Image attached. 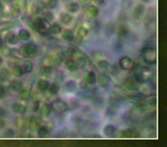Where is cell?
Wrapping results in <instances>:
<instances>
[{"label": "cell", "mask_w": 167, "mask_h": 147, "mask_svg": "<svg viewBox=\"0 0 167 147\" xmlns=\"http://www.w3.org/2000/svg\"><path fill=\"white\" fill-rule=\"evenodd\" d=\"M141 57L146 64L152 65L157 62V50L151 47L144 48L141 51Z\"/></svg>", "instance_id": "6da1fadb"}, {"label": "cell", "mask_w": 167, "mask_h": 147, "mask_svg": "<svg viewBox=\"0 0 167 147\" xmlns=\"http://www.w3.org/2000/svg\"><path fill=\"white\" fill-rule=\"evenodd\" d=\"M33 27L35 30L43 35H47L49 33L48 29L50 27V23L47 19L38 17L33 21Z\"/></svg>", "instance_id": "7a4b0ae2"}, {"label": "cell", "mask_w": 167, "mask_h": 147, "mask_svg": "<svg viewBox=\"0 0 167 147\" xmlns=\"http://www.w3.org/2000/svg\"><path fill=\"white\" fill-rule=\"evenodd\" d=\"M151 72L149 68H142L135 74V78L138 83H144L151 78Z\"/></svg>", "instance_id": "3957f363"}, {"label": "cell", "mask_w": 167, "mask_h": 147, "mask_svg": "<svg viewBox=\"0 0 167 147\" xmlns=\"http://www.w3.org/2000/svg\"><path fill=\"white\" fill-rule=\"evenodd\" d=\"M24 57H30V58H35L38 54L37 47L35 44H29L24 48L22 51Z\"/></svg>", "instance_id": "277c9868"}, {"label": "cell", "mask_w": 167, "mask_h": 147, "mask_svg": "<svg viewBox=\"0 0 167 147\" xmlns=\"http://www.w3.org/2000/svg\"><path fill=\"white\" fill-rule=\"evenodd\" d=\"M51 105L52 109L59 113H65L68 109V105L67 103L61 99L55 100Z\"/></svg>", "instance_id": "5b68a950"}, {"label": "cell", "mask_w": 167, "mask_h": 147, "mask_svg": "<svg viewBox=\"0 0 167 147\" xmlns=\"http://www.w3.org/2000/svg\"><path fill=\"white\" fill-rule=\"evenodd\" d=\"M133 61L132 59L127 56H123L120 59V68L127 70L130 69L133 66Z\"/></svg>", "instance_id": "8992f818"}, {"label": "cell", "mask_w": 167, "mask_h": 147, "mask_svg": "<svg viewBox=\"0 0 167 147\" xmlns=\"http://www.w3.org/2000/svg\"><path fill=\"white\" fill-rule=\"evenodd\" d=\"M98 83L99 85H100L101 87L105 88L108 87L110 84V78L107 74H101L100 76H99L98 78Z\"/></svg>", "instance_id": "52a82bcc"}, {"label": "cell", "mask_w": 167, "mask_h": 147, "mask_svg": "<svg viewBox=\"0 0 167 147\" xmlns=\"http://www.w3.org/2000/svg\"><path fill=\"white\" fill-rule=\"evenodd\" d=\"M85 81L89 85H93L97 81V76L93 71L88 72L84 76Z\"/></svg>", "instance_id": "ba28073f"}, {"label": "cell", "mask_w": 167, "mask_h": 147, "mask_svg": "<svg viewBox=\"0 0 167 147\" xmlns=\"http://www.w3.org/2000/svg\"><path fill=\"white\" fill-rule=\"evenodd\" d=\"M11 109L14 112L18 113V114H24L27 111V107L25 105L18 103H13L11 105Z\"/></svg>", "instance_id": "9c48e42d"}, {"label": "cell", "mask_w": 167, "mask_h": 147, "mask_svg": "<svg viewBox=\"0 0 167 147\" xmlns=\"http://www.w3.org/2000/svg\"><path fill=\"white\" fill-rule=\"evenodd\" d=\"M86 14L88 17L90 18H95L99 14V9L97 7L94 5L89 6L86 10Z\"/></svg>", "instance_id": "30bf717a"}, {"label": "cell", "mask_w": 167, "mask_h": 147, "mask_svg": "<svg viewBox=\"0 0 167 147\" xmlns=\"http://www.w3.org/2000/svg\"><path fill=\"white\" fill-rule=\"evenodd\" d=\"M52 69L50 67L48 66H44L41 67L39 71V74L41 77L43 78H49L52 75Z\"/></svg>", "instance_id": "8fae6325"}, {"label": "cell", "mask_w": 167, "mask_h": 147, "mask_svg": "<svg viewBox=\"0 0 167 147\" xmlns=\"http://www.w3.org/2000/svg\"><path fill=\"white\" fill-rule=\"evenodd\" d=\"M52 111V107L51 104L49 103H45L42 106V108L41 109V113L43 117H48L50 115Z\"/></svg>", "instance_id": "7c38bea8"}, {"label": "cell", "mask_w": 167, "mask_h": 147, "mask_svg": "<svg viewBox=\"0 0 167 147\" xmlns=\"http://www.w3.org/2000/svg\"><path fill=\"white\" fill-rule=\"evenodd\" d=\"M65 65H66L67 68L71 72H74L78 69V65H77L75 60L72 59H67L65 62Z\"/></svg>", "instance_id": "4fadbf2b"}, {"label": "cell", "mask_w": 167, "mask_h": 147, "mask_svg": "<svg viewBox=\"0 0 167 147\" xmlns=\"http://www.w3.org/2000/svg\"><path fill=\"white\" fill-rule=\"evenodd\" d=\"M6 40L9 44L14 45L17 44L18 42V37L16 36L14 33H9L6 36Z\"/></svg>", "instance_id": "5bb4252c"}, {"label": "cell", "mask_w": 167, "mask_h": 147, "mask_svg": "<svg viewBox=\"0 0 167 147\" xmlns=\"http://www.w3.org/2000/svg\"><path fill=\"white\" fill-rule=\"evenodd\" d=\"M49 85L48 81L45 79H40L37 83V87L39 90H40L41 92H45V91H47Z\"/></svg>", "instance_id": "9a60e30c"}, {"label": "cell", "mask_w": 167, "mask_h": 147, "mask_svg": "<svg viewBox=\"0 0 167 147\" xmlns=\"http://www.w3.org/2000/svg\"><path fill=\"white\" fill-rule=\"evenodd\" d=\"M31 37V34L28 30H21L18 33V38L23 41H27Z\"/></svg>", "instance_id": "2e32d148"}, {"label": "cell", "mask_w": 167, "mask_h": 147, "mask_svg": "<svg viewBox=\"0 0 167 147\" xmlns=\"http://www.w3.org/2000/svg\"><path fill=\"white\" fill-rule=\"evenodd\" d=\"M48 31H49V33H51V34L57 35L62 32V28L59 24L54 23L52 26H50Z\"/></svg>", "instance_id": "e0dca14e"}, {"label": "cell", "mask_w": 167, "mask_h": 147, "mask_svg": "<svg viewBox=\"0 0 167 147\" xmlns=\"http://www.w3.org/2000/svg\"><path fill=\"white\" fill-rule=\"evenodd\" d=\"M60 20H61L62 23L65 25H69L72 20V17L69 14L64 13H62L60 16Z\"/></svg>", "instance_id": "ac0fdd59"}, {"label": "cell", "mask_w": 167, "mask_h": 147, "mask_svg": "<svg viewBox=\"0 0 167 147\" xmlns=\"http://www.w3.org/2000/svg\"><path fill=\"white\" fill-rule=\"evenodd\" d=\"M11 88L13 91L15 92H19L20 93L21 91L23 90V85L20 81L17 80H14L11 83Z\"/></svg>", "instance_id": "d6986e66"}, {"label": "cell", "mask_w": 167, "mask_h": 147, "mask_svg": "<svg viewBox=\"0 0 167 147\" xmlns=\"http://www.w3.org/2000/svg\"><path fill=\"white\" fill-rule=\"evenodd\" d=\"M62 37L67 41H72L74 38L73 32L71 30H65L63 32Z\"/></svg>", "instance_id": "ffe728a7"}, {"label": "cell", "mask_w": 167, "mask_h": 147, "mask_svg": "<svg viewBox=\"0 0 167 147\" xmlns=\"http://www.w3.org/2000/svg\"><path fill=\"white\" fill-rule=\"evenodd\" d=\"M60 87L59 85V84L57 83H52L51 85H50L48 87V90L49 91V93L51 94V95H56L58 93V92L59 91Z\"/></svg>", "instance_id": "44dd1931"}, {"label": "cell", "mask_w": 167, "mask_h": 147, "mask_svg": "<svg viewBox=\"0 0 167 147\" xmlns=\"http://www.w3.org/2000/svg\"><path fill=\"white\" fill-rule=\"evenodd\" d=\"M116 131V128L113 126V125L111 124H108L105 126V127L104 128V133L107 136H112V135L114 134V133Z\"/></svg>", "instance_id": "7402d4cb"}, {"label": "cell", "mask_w": 167, "mask_h": 147, "mask_svg": "<svg viewBox=\"0 0 167 147\" xmlns=\"http://www.w3.org/2000/svg\"><path fill=\"white\" fill-rule=\"evenodd\" d=\"M147 104L151 107H156L157 105V97L156 95H150L146 98Z\"/></svg>", "instance_id": "603a6c76"}, {"label": "cell", "mask_w": 167, "mask_h": 147, "mask_svg": "<svg viewBox=\"0 0 167 147\" xmlns=\"http://www.w3.org/2000/svg\"><path fill=\"white\" fill-rule=\"evenodd\" d=\"M23 69L24 71V73H30L33 71V63L32 61L28 60V61H25L23 65Z\"/></svg>", "instance_id": "cb8c5ba5"}, {"label": "cell", "mask_w": 167, "mask_h": 147, "mask_svg": "<svg viewBox=\"0 0 167 147\" xmlns=\"http://www.w3.org/2000/svg\"><path fill=\"white\" fill-rule=\"evenodd\" d=\"M65 86L67 91H69V92H73L75 89H76L77 84L76 81L74 80H69L67 81Z\"/></svg>", "instance_id": "d4e9b609"}, {"label": "cell", "mask_w": 167, "mask_h": 147, "mask_svg": "<svg viewBox=\"0 0 167 147\" xmlns=\"http://www.w3.org/2000/svg\"><path fill=\"white\" fill-rule=\"evenodd\" d=\"M75 61H76L77 65H78V68L80 69H84L86 66V59L83 56H80L77 57L76 60H75Z\"/></svg>", "instance_id": "484cf974"}, {"label": "cell", "mask_w": 167, "mask_h": 147, "mask_svg": "<svg viewBox=\"0 0 167 147\" xmlns=\"http://www.w3.org/2000/svg\"><path fill=\"white\" fill-rule=\"evenodd\" d=\"M32 97L31 94L28 91L22 90L20 92L19 94V98L21 100H28Z\"/></svg>", "instance_id": "4316f807"}, {"label": "cell", "mask_w": 167, "mask_h": 147, "mask_svg": "<svg viewBox=\"0 0 167 147\" xmlns=\"http://www.w3.org/2000/svg\"><path fill=\"white\" fill-rule=\"evenodd\" d=\"M9 55H11V56H12L13 57H14V58H16V59H21L22 57H24L22 51H20V50H18L17 49L10 50Z\"/></svg>", "instance_id": "83f0119b"}, {"label": "cell", "mask_w": 167, "mask_h": 147, "mask_svg": "<svg viewBox=\"0 0 167 147\" xmlns=\"http://www.w3.org/2000/svg\"><path fill=\"white\" fill-rule=\"evenodd\" d=\"M88 31L86 28H85L84 27H80L78 29V30H77L76 35H77V37H78V38H83L86 37L87 35H88Z\"/></svg>", "instance_id": "f1b7e54d"}, {"label": "cell", "mask_w": 167, "mask_h": 147, "mask_svg": "<svg viewBox=\"0 0 167 147\" xmlns=\"http://www.w3.org/2000/svg\"><path fill=\"white\" fill-rule=\"evenodd\" d=\"M13 73L15 76L20 77L22 76L24 73L23 67L21 66H16L14 67L13 70Z\"/></svg>", "instance_id": "f546056e"}, {"label": "cell", "mask_w": 167, "mask_h": 147, "mask_svg": "<svg viewBox=\"0 0 167 147\" xmlns=\"http://www.w3.org/2000/svg\"><path fill=\"white\" fill-rule=\"evenodd\" d=\"M9 77V72L6 69H2L0 70V81H5Z\"/></svg>", "instance_id": "4dcf8cb0"}, {"label": "cell", "mask_w": 167, "mask_h": 147, "mask_svg": "<svg viewBox=\"0 0 167 147\" xmlns=\"http://www.w3.org/2000/svg\"><path fill=\"white\" fill-rule=\"evenodd\" d=\"M67 9H68V11L70 12V13H76V12L79 10L80 7L78 3L73 2V3H71L69 5Z\"/></svg>", "instance_id": "1f68e13d"}, {"label": "cell", "mask_w": 167, "mask_h": 147, "mask_svg": "<svg viewBox=\"0 0 167 147\" xmlns=\"http://www.w3.org/2000/svg\"><path fill=\"white\" fill-rule=\"evenodd\" d=\"M98 67L100 68L101 70H107L108 66H109V63L106 60H101L99 61L97 63Z\"/></svg>", "instance_id": "d6a6232c"}, {"label": "cell", "mask_w": 167, "mask_h": 147, "mask_svg": "<svg viewBox=\"0 0 167 147\" xmlns=\"http://www.w3.org/2000/svg\"><path fill=\"white\" fill-rule=\"evenodd\" d=\"M37 133L39 136L41 137H43L48 134V130L45 126H41L38 128Z\"/></svg>", "instance_id": "836d02e7"}, {"label": "cell", "mask_w": 167, "mask_h": 147, "mask_svg": "<svg viewBox=\"0 0 167 147\" xmlns=\"http://www.w3.org/2000/svg\"><path fill=\"white\" fill-rule=\"evenodd\" d=\"M125 87H126L128 90L130 91H135L136 90V85H135L133 81H130V80H126L125 81L124 83Z\"/></svg>", "instance_id": "e575fe53"}, {"label": "cell", "mask_w": 167, "mask_h": 147, "mask_svg": "<svg viewBox=\"0 0 167 147\" xmlns=\"http://www.w3.org/2000/svg\"><path fill=\"white\" fill-rule=\"evenodd\" d=\"M40 108V102L39 100H36L33 103L32 106H31V109L33 112H37Z\"/></svg>", "instance_id": "d590c367"}, {"label": "cell", "mask_w": 167, "mask_h": 147, "mask_svg": "<svg viewBox=\"0 0 167 147\" xmlns=\"http://www.w3.org/2000/svg\"><path fill=\"white\" fill-rule=\"evenodd\" d=\"M14 135V132L12 129H7L5 132V137H13Z\"/></svg>", "instance_id": "8d00e7d4"}, {"label": "cell", "mask_w": 167, "mask_h": 147, "mask_svg": "<svg viewBox=\"0 0 167 147\" xmlns=\"http://www.w3.org/2000/svg\"><path fill=\"white\" fill-rule=\"evenodd\" d=\"M41 120L40 119H39L37 117H33L31 119V124L32 125H35V126H37V125L41 124Z\"/></svg>", "instance_id": "74e56055"}, {"label": "cell", "mask_w": 167, "mask_h": 147, "mask_svg": "<svg viewBox=\"0 0 167 147\" xmlns=\"http://www.w3.org/2000/svg\"><path fill=\"white\" fill-rule=\"evenodd\" d=\"M45 126L48 129V130H52L53 128H54V122L51 121V120H50V121H48Z\"/></svg>", "instance_id": "f35d334b"}, {"label": "cell", "mask_w": 167, "mask_h": 147, "mask_svg": "<svg viewBox=\"0 0 167 147\" xmlns=\"http://www.w3.org/2000/svg\"><path fill=\"white\" fill-rule=\"evenodd\" d=\"M57 4V1L56 0H49V1H48V3L47 4L48 7H49V8H53V7H54L55 5H56Z\"/></svg>", "instance_id": "ab89813d"}, {"label": "cell", "mask_w": 167, "mask_h": 147, "mask_svg": "<svg viewBox=\"0 0 167 147\" xmlns=\"http://www.w3.org/2000/svg\"><path fill=\"white\" fill-rule=\"evenodd\" d=\"M55 80H56V83H60L62 82V81H64V76L62 74H58L56 76V78H55Z\"/></svg>", "instance_id": "60d3db41"}, {"label": "cell", "mask_w": 167, "mask_h": 147, "mask_svg": "<svg viewBox=\"0 0 167 147\" xmlns=\"http://www.w3.org/2000/svg\"><path fill=\"white\" fill-rule=\"evenodd\" d=\"M5 89L2 86H0V98H2L5 95Z\"/></svg>", "instance_id": "b9f144b4"}, {"label": "cell", "mask_w": 167, "mask_h": 147, "mask_svg": "<svg viewBox=\"0 0 167 147\" xmlns=\"http://www.w3.org/2000/svg\"><path fill=\"white\" fill-rule=\"evenodd\" d=\"M54 19V15L52 13H48L47 14V20H52Z\"/></svg>", "instance_id": "7bdbcfd3"}, {"label": "cell", "mask_w": 167, "mask_h": 147, "mask_svg": "<svg viewBox=\"0 0 167 147\" xmlns=\"http://www.w3.org/2000/svg\"><path fill=\"white\" fill-rule=\"evenodd\" d=\"M94 2H95L97 5H103L104 3L105 0H94Z\"/></svg>", "instance_id": "ee69618b"}, {"label": "cell", "mask_w": 167, "mask_h": 147, "mask_svg": "<svg viewBox=\"0 0 167 147\" xmlns=\"http://www.w3.org/2000/svg\"><path fill=\"white\" fill-rule=\"evenodd\" d=\"M5 126V122L3 120L0 119V129L3 128Z\"/></svg>", "instance_id": "f6af8a7d"}, {"label": "cell", "mask_w": 167, "mask_h": 147, "mask_svg": "<svg viewBox=\"0 0 167 147\" xmlns=\"http://www.w3.org/2000/svg\"><path fill=\"white\" fill-rule=\"evenodd\" d=\"M13 0H3V1L5 3H6V4H9V3H11L12 1H13Z\"/></svg>", "instance_id": "bcb514c9"}, {"label": "cell", "mask_w": 167, "mask_h": 147, "mask_svg": "<svg viewBox=\"0 0 167 147\" xmlns=\"http://www.w3.org/2000/svg\"><path fill=\"white\" fill-rule=\"evenodd\" d=\"M3 115H4V111L0 108V117L3 116Z\"/></svg>", "instance_id": "7dc6e473"}, {"label": "cell", "mask_w": 167, "mask_h": 147, "mask_svg": "<svg viewBox=\"0 0 167 147\" xmlns=\"http://www.w3.org/2000/svg\"><path fill=\"white\" fill-rule=\"evenodd\" d=\"M2 46V41H1V38H0V48Z\"/></svg>", "instance_id": "c3c4849f"}, {"label": "cell", "mask_w": 167, "mask_h": 147, "mask_svg": "<svg viewBox=\"0 0 167 147\" xmlns=\"http://www.w3.org/2000/svg\"><path fill=\"white\" fill-rule=\"evenodd\" d=\"M1 9H2V5L1 3H0V11H1Z\"/></svg>", "instance_id": "681fc988"}, {"label": "cell", "mask_w": 167, "mask_h": 147, "mask_svg": "<svg viewBox=\"0 0 167 147\" xmlns=\"http://www.w3.org/2000/svg\"><path fill=\"white\" fill-rule=\"evenodd\" d=\"M80 1L82 3H84V2H86L87 0H80Z\"/></svg>", "instance_id": "f907efd6"}, {"label": "cell", "mask_w": 167, "mask_h": 147, "mask_svg": "<svg viewBox=\"0 0 167 147\" xmlns=\"http://www.w3.org/2000/svg\"><path fill=\"white\" fill-rule=\"evenodd\" d=\"M1 62H2V59H1V57H0V65H1Z\"/></svg>", "instance_id": "816d5d0a"}, {"label": "cell", "mask_w": 167, "mask_h": 147, "mask_svg": "<svg viewBox=\"0 0 167 147\" xmlns=\"http://www.w3.org/2000/svg\"><path fill=\"white\" fill-rule=\"evenodd\" d=\"M144 1H149V0H143Z\"/></svg>", "instance_id": "f5cc1de1"}]
</instances>
